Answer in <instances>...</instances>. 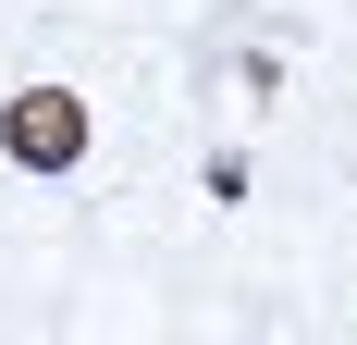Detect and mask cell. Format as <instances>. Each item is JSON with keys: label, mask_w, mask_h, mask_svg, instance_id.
Masks as SVG:
<instances>
[{"label": "cell", "mask_w": 357, "mask_h": 345, "mask_svg": "<svg viewBox=\"0 0 357 345\" xmlns=\"http://www.w3.org/2000/svg\"><path fill=\"white\" fill-rule=\"evenodd\" d=\"M0 161L13 172H74L86 161V99L74 87H25V99L0 111Z\"/></svg>", "instance_id": "6da1fadb"}]
</instances>
